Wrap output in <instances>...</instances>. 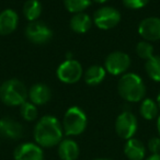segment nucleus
<instances>
[{
	"instance_id": "f257e3e1",
	"label": "nucleus",
	"mask_w": 160,
	"mask_h": 160,
	"mask_svg": "<svg viewBox=\"0 0 160 160\" xmlns=\"http://www.w3.org/2000/svg\"><path fill=\"white\" fill-rule=\"evenodd\" d=\"M33 136L35 142L42 148L58 146L62 140V125L55 116L45 115L36 123Z\"/></svg>"
},
{
	"instance_id": "f03ea898",
	"label": "nucleus",
	"mask_w": 160,
	"mask_h": 160,
	"mask_svg": "<svg viewBox=\"0 0 160 160\" xmlns=\"http://www.w3.org/2000/svg\"><path fill=\"white\" fill-rule=\"evenodd\" d=\"M118 91L121 98L128 102H139L146 94L144 81L138 75L128 72L120 78L118 83Z\"/></svg>"
},
{
	"instance_id": "7ed1b4c3",
	"label": "nucleus",
	"mask_w": 160,
	"mask_h": 160,
	"mask_svg": "<svg viewBox=\"0 0 160 160\" xmlns=\"http://www.w3.org/2000/svg\"><path fill=\"white\" fill-rule=\"evenodd\" d=\"M29 92L25 85L18 79H9L0 86V100L8 107H19L27 101Z\"/></svg>"
},
{
	"instance_id": "20e7f679",
	"label": "nucleus",
	"mask_w": 160,
	"mask_h": 160,
	"mask_svg": "<svg viewBox=\"0 0 160 160\" xmlns=\"http://www.w3.org/2000/svg\"><path fill=\"white\" fill-rule=\"evenodd\" d=\"M88 118L82 109L71 107L66 111L62 118V131L67 136H78L86 131Z\"/></svg>"
},
{
	"instance_id": "39448f33",
	"label": "nucleus",
	"mask_w": 160,
	"mask_h": 160,
	"mask_svg": "<svg viewBox=\"0 0 160 160\" xmlns=\"http://www.w3.org/2000/svg\"><path fill=\"white\" fill-rule=\"evenodd\" d=\"M25 36L31 43L43 45L53 38V31L41 21H32L25 28Z\"/></svg>"
},
{
	"instance_id": "423d86ee",
	"label": "nucleus",
	"mask_w": 160,
	"mask_h": 160,
	"mask_svg": "<svg viewBox=\"0 0 160 160\" xmlns=\"http://www.w3.org/2000/svg\"><path fill=\"white\" fill-rule=\"evenodd\" d=\"M57 78L64 83H76L82 77V66L75 59H66L56 70Z\"/></svg>"
},
{
	"instance_id": "0eeeda50",
	"label": "nucleus",
	"mask_w": 160,
	"mask_h": 160,
	"mask_svg": "<svg viewBox=\"0 0 160 160\" xmlns=\"http://www.w3.org/2000/svg\"><path fill=\"white\" fill-rule=\"evenodd\" d=\"M138 123L137 118L132 112L124 111L118 116L115 121V131L118 137L122 139H129L133 138L137 132Z\"/></svg>"
},
{
	"instance_id": "6e6552de",
	"label": "nucleus",
	"mask_w": 160,
	"mask_h": 160,
	"mask_svg": "<svg viewBox=\"0 0 160 160\" xmlns=\"http://www.w3.org/2000/svg\"><path fill=\"white\" fill-rule=\"evenodd\" d=\"M121 21V13L113 7H102L93 14V22L99 29L110 30L115 28Z\"/></svg>"
},
{
	"instance_id": "1a4fd4ad",
	"label": "nucleus",
	"mask_w": 160,
	"mask_h": 160,
	"mask_svg": "<svg viewBox=\"0 0 160 160\" xmlns=\"http://www.w3.org/2000/svg\"><path fill=\"white\" fill-rule=\"evenodd\" d=\"M131 66V58L123 52H113L105 58L104 68L109 73L118 76L124 73Z\"/></svg>"
},
{
	"instance_id": "9d476101",
	"label": "nucleus",
	"mask_w": 160,
	"mask_h": 160,
	"mask_svg": "<svg viewBox=\"0 0 160 160\" xmlns=\"http://www.w3.org/2000/svg\"><path fill=\"white\" fill-rule=\"evenodd\" d=\"M14 160H44V151L36 142H22L13 151Z\"/></svg>"
},
{
	"instance_id": "9b49d317",
	"label": "nucleus",
	"mask_w": 160,
	"mask_h": 160,
	"mask_svg": "<svg viewBox=\"0 0 160 160\" xmlns=\"http://www.w3.org/2000/svg\"><path fill=\"white\" fill-rule=\"evenodd\" d=\"M138 33L147 42L160 40V18L149 17L144 19L138 25Z\"/></svg>"
},
{
	"instance_id": "f8f14e48",
	"label": "nucleus",
	"mask_w": 160,
	"mask_h": 160,
	"mask_svg": "<svg viewBox=\"0 0 160 160\" xmlns=\"http://www.w3.org/2000/svg\"><path fill=\"white\" fill-rule=\"evenodd\" d=\"M23 126L18 121L10 118H3L0 120V135L7 139L18 140L23 136Z\"/></svg>"
},
{
	"instance_id": "ddd939ff",
	"label": "nucleus",
	"mask_w": 160,
	"mask_h": 160,
	"mask_svg": "<svg viewBox=\"0 0 160 160\" xmlns=\"http://www.w3.org/2000/svg\"><path fill=\"white\" fill-rule=\"evenodd\" d=\"M19 17L12 9H6L0 12V35H9L17 29Z\"/></svg>"
},
{
	"instance_id": "4468645a",
	"label": "nucleus",
	"mask_w": 160,
	"mask_h": 160,
	"mask_svg": "<svg viewBox=\"0 0 160 160\" xmlns=\"http://www.w3.org/2000/svg\"><path fill=\"white\" fill-rule=\"evenodd\" d=\"M57 152L60 160H77L80 155V148L76 140L66 138L58 144Z\"/></svg>"
},
{
	"instance_id": "2eb2a0df",
	"label": "nucleus",
	"mask_w": 160,
	"mask_h": 160,
	"mask_svg": "<svg viewBox=\"0 0 160 160\" xmlns=\"http://www.w3.org/2000/svg\"><path fill=\"white\" fill-rule=\"evenodd\" d=\"M147 148L137 138H129L124 145V153L128 160H144Z\"/></svg>"
},
{
	"instance_id": "dca6fc26",
	"label": "nucleus",
	"mask_w": 160,
	"mask_h": 160,
	"mask_svg": "<svg viewBox=\"0 0 160 160\" xmlns=\"http://www.w3.org/2000/svg\"><path fill=\"white\" fill-rule=\"evenodd\" d=\"M52 91L44 83H35L29 90V98L34 105H43L51 100Z\"/></svg>"
},
{
	"instance_id": "f3484780",
	"label": "nucleus",
	"mask_w": 160,
	"mask_h": 160,
	"mask_svg": "<svg viewBox=\"0 0 160 160\" xmlns=\"http://www.w3.org/2000/svg\"><path fill=\"white\" fill-rule=\"evenodd\" d=\"M92 25V21L87 13L80 12V13L73 14L70 19V29L75 33L83 34L90 30Z\"/></svg>"
},
{
	"instance_id": "a211bd4d",
	"label": "nucleus",
	"mask_w": 160,
	"mask_h": 160,
	"mask_svg": "<svg viewBox=\"0 0 160 160\" xmlns=\"http://www.w3.org/2000/svg\"><path fill=\"white\" fill-rule=\"evenodd\" d=\"M107 70L104 67L93 65L89 67L85 72V81L89 86H97L104 80Z\"/></svg>"
},
{
	"instance_id": "6ab92c4d",
	"label": "nucleus",
	"mask_w": 160,
	"mask_h": 160,
	"mask_svg": "<svg viewBox=\"0 0 160 160\" xmlns=\"http://www.w3.org/2000/svg\"><path fill=\"white\" fill-rule=\"evenodd\" d=\"M42 13V3L38 0H28L23 6V14L30 22L36 21Z\"/></svg>"
},
{
	"instance_id": "aec40b11",
	"label": "nucleus",
	"mask_w": 160,
	"mask_h": 160,
	"mask_svg": "<svg viewBox=\"0 0 160 160\" xmlns=\"http://www.w3.org/2000/svg\"><path fill=\"white\" fill-rule=\"evenodd\" d=\"M158 111H159V107L151 99H145L139 108L140 115L147 121H151L158 118Z\"/></svg>"
},
{
	"instance_id": "412c9836",
	"label": "nucleus",
	"mask_w": 160,
	"mask_h": 160,
	"mask_svg": "<svg viewBox=\"0 0 160 160\" xmlns=\"http://www.w3.org/2000/svg\"><path fill=\"white\" fill-rule=\"evenodd\" d=\"M146 72L153 81L160 82V56L153 55L151 58L146 60L145 64Z\"/></svg>"
},
{
	"instance_id": "4be33fe9",
	"label": "nucleus",
	"mask_w": 160,
	"mask_h": 160,
	"mask_svg": "<svg viewBox=\"0 0 160 160\" xmlns=\"http://www.w3.org/2000/svg\"><path fill=\"white\" fill-rule=\"evenodd\" d=\"M91 3V0H64L65 8L71 13H80Z\"/></svg>"
},
{
	"instance_id": "5701e85b",
	"label": "nucleus",
	"mask_w": 160,
	"mask_h": 160,
	"mask_svg": "<svg viewBox=\"0 0 160 160\" xmlns=\"http://www.w3.org/2000/svg\"><path fill=\"white\" fill-rule=\"evenodd\" d=\"M20 113L21 116L23 118V120L28 121V122L35 121L38 115L36 105H34L31 102H28V101H25L22 105H20Z\"/></svg>"
},
{
	"instance_id": "b1692460",
	"label": "nucleus",
	"mask_w": 160,
	"mask_h": 160,
	"mask_svg": "<svg viewBox=\"0 0 160 160\" xmlns=\"http://www.w3.org/2000/svg\"><path fill=\"white\" fill-rule=\"evenodd\" d=\"M136 53L140 58L147 60L153 56V47L147 41H142L136 45Z\"/></svg>"
},
{
	"instance_id": "393cba45",
	"label": "nucleus",
	"mask_w": 160,
	"mask_h": 160,
	"mask_svg": "<svg viewBox=\"0 0 160 160\" xmlns=\"http://www.w3.org/2000/svg\"><path fill=\"white\" fill-rule=\"evenodd\" d=\"M150 0H123V3L126 8L133 10L142 9V8L146 7Z\"/></svg>"
},
{
	"instance_id": "a878e982",
	"label": "nucleus",
	"mask_w": 160,
	"mask_h": 160,
	"mask_svg": "<svg viewBox=\"0 0 160 160\" xmlns=\"http://www.w3.org/2000/svg\"><path fill=\"white\" fill-rule=\"evenodd\" d=\"M147 149L151 155L155 153H160V137H152L148 140L147 144Z\"/></svg>"
},
{
	"instance_id": "bb28decb",
	"label": "nucleus",
	"mask_w": 160,
	"mask_h": 160,
	"mask_svg": "<svg viewBox=\"0 0 160 160\" xmlns=\"http://www.w3.org/2000/svg\"><path fill=\"white\" fill-rule=\"evenodd\" d=\"M145 160H160V153H155V155H150L148 158Z\"/></svg>"
},
{
	"instance_id": "cd10ccee",
	"label": "nucleus",
	"mask_w": 160,
	"mask_h": 160,
	"mask_svg": "<svg viewBox=\"0 0 160 160\" xmlns=\"http://www.w3.org/2000/svg\"><path fill=\"white\" fill-rule=\"evenodd\" d=\"M157 131H158V134H159V137H160V115L157 118Z\"/></svg>"
},
{
	"instance_id": "c85d7f7f",
	"label": "nucleus",
	"mask_w": 160,
	"mask_h": 160,
	"mask_svg": "<svg viewBox=\"0 0 160 160\" xmlns=\"http://www.w3.org/2000/svg\"><path fill=\"white\" fill-rule=\"evenodd\" d=\"M93 1L97 3H104V2H107L108 0H93Z\"/></svg>"
},
{
	"instance_id": "c756f323",
	"label": "nucleus",
	"mask_w": 160,
	"mask_h": 160,
	"mask_svg": "<svg viewBox=\"0 0 160 160\" xmlns=\"http://www.w3.org/2000/svg\"><path fill=\"white\" fill-rule=\"evenodd\" d=\"M157 104H158V107L160 108V91H159V93H158V97H157Z\"/></svg>"
},
{
	"instance_id": "7c9ffc66",
	"label": "nucleus",
	"mask_w": 160,
	"mask_h": 160,
	"mask_svg": "<svg viewBox=\"0 0 160 160\" xmlns=\"http://www.w3.org/2000/svg\"><path fill=\"white\" fill-rule=\"evenodd\" d=\"M92 160H112V159H109V158H97V159H92Z\"/></svg>"
}]
</instances>
